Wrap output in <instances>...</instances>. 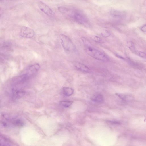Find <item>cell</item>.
Here are the masks:
<instances>
[{
	"instance_id": "6da1fadb",
	"label": "cell",
	"mask_w": 146,
	"mask_h": 146,
	"mask_svg": "<svg viewBox=\"0 0 146 146\" xmlns=\"http://www.w3.org/2000/svg\"><path fill=\"white\" fill-rule=\"evenodd\" d=\"M82 40L84 46L86 53L89 56L99 60L107 61L109 58L107 55L93 46L90 42L86 38L82 37Z\"/></svg>"
},
{
	"instance_id": "7a4b0ae2",
	"label": "cell",
	"mask_w": 146,
	"mask_h": 146,
	"mask_svg": "<svg viewBox=\"0 0 146 146\" xmlns=\"http://www.w3.org/2000/svg\"><path fill=\"white\" fill-rule=\"evenodd\" d=\"M59 37L61 44L66 51L72 53L76 51V45L68 36L63 34H60Z\"/></svg>"
},
{
	"instance_id": "3957f363",
	"label": "cell",
	"mask_w": 146,
	"mask_h": 146,
	"mask_svg": "<svg viewBox=\"0 0 146 146\" xmlns=\"http://www.w3.org/2000/svg\"><path fill=\"white\" fill-rule=\"evenodd\" d=\"M66 15L70 17L76 22L82 24L87 23L88 20L86 16L82 12L69 9Z\"/></svg>"
},
{
	"instance_id": "277c9868",
	"label": "cell",
	"mask_w": 146,
	"mask_h": 146,
	"mask_svg": "<svg viewBox=\"0 0 146 146\" xmlns=\"http://www.w3.org/2000/svg\"><path fill=\"white\" fill-rule=\"evenodd\" d=\"M38 7L40 10L48 16L53 17L55 15L51 9L46 4L42 1L38 3Z\"/></svg>"
},
{
	"instance_id": "5b68a950",
	"label": "cell",
	"mask_w": 146,
	"mask_h": 146,
	"mask_svg": "<svg viewBox=\"0 0 146 146\" xmlns=\"http://www.w3.org/2000/svg\"><path fill=\"white\" fill-rule=\"evenodd\" d=\"M20 35L21 36L24 38H32L35 35V32L31 28L23 27L20 30Z\"/></svg>"
},
{
	"instance_id": "8992f818",
	"label": "cell",
	"mask_w": 146,
	"mask_h": 146,
	"mask_svg": "<svg viewBox=\"0 0 146 146\" xmlns=\"http://www.w3.org/2000/svg\"><path fill=\"white\" fill-rule=\"evenodd\" d=\"M74 66L78 69L82 71L87 72H89L91 71L90 69L88 66L82 63H76Z\"/></svg>"
},
{
	"instance_id": "52a82bcc",
	"label": "cell",
	"mask_w": 146,
	"mask_h": 146,
	"mask_svg": "<svg viewBox=\"0 0 146 146\" xmlns=\"http://www.w3.org/2000/svg\"><path fill=\"white\" fill-rule=\"evenodd\" d=\"M40 66L39 64L37 63L32 65L29 68L30 73L32 74H34L37 72L39 70Z\"/></svg>"
},
{
	"instance_id": "ba28073f",
	"label": "cell",
	"mask_w": 146,
	"mask_h": 146,
	"mask_svg": "<svg viewBox=\"0 0 146 146\" xmlns=\"http://www.w3.org/2000/svg\"><path fill=\"white\" fill-rule=\"evenodd\" d=\"M92 100L96 103H101L103 101V96L100 94H97L95 95L93 97Z\"/></svg>"
},
{
	"instance_id": "9c48e42d",
	"label": "cell",
	"mask_w": 146,
	"mask_h": 146,
	"mask_svg": "<svg viewBox=\"0 0 146 146\" xmlns=\"http://www.w3.org/2000/svg\"><path fill=\"white\" fill-rule=\"evenodd\" d=\"M63 93L66 96H71L74 92V90L68 87H64L63 89Z\"/></svg>"
},
{
	"instance_id": "30bf717a",
	"label": "cell",
	"mask_w": 146,
	"mask_h": 146,
	"mask_svg": "<svg viewBox=\"0 0 146 146\" xmlns=\"http://www.w3.org/2000/svg\"><path fill=\"white\" fill-rule=\"evenodd\" d=\"M110 13L112 16L117 17H121L123 14L122 12L114 9L112 10Z\"/></svg>"
},
{
	"instance_id": "8fae6325",
	"label": "cell",
	"mask_w": 146,
	"mask_h": 146,
	"mask_svg": "<svg viewBox=\"0 0 146 146\" xmlns=\"http://www.w3.org/2000/svg\"><path fill=\"white\" fill-rule=\"evenodd\" d=\"M127 45L128 48L134 53H135L136 50L135 49L134 45L133 43L131 41H128L127 42Z\"/></svg>"
},
{
	"instance_id": "7c38bea8",
	"label": "cell",
	"mask_w": 146,
	"mask_h": 146,
	"mask_svg": "<svg viewBox=\"0 0 146 146\" xmlns=\"http://www.w3.org/2000/svg\"><path fill=\"white\" fill-rule=\"evenodd\" d=\"M73 103V101H62L60 102V104L63 107L67 108L70 106Z\"/></svg>"
},
{
	"instance_id": "4fadbf2b",
	"label": "cell",
	"mask_w": 146,
	"mask_h": 146,
	"mask_svg": "<svg viewBox=\"0 0 146 146\" xmlns=\"http://www.w3.org/2000/svg\"><path fill=\"white\" fill-rule=\"evenodd\" d=\"M117 95L121 99L125 101L128 100L130 99V98H131L132 97L129 95L124 94H117Z\"/></svg>"
},
{
	"instance_id": "5bb4252c",
	"label": "cell",
	"mask_w": 146,
	"mask_h": 146,
	"mask_svg": "<svg viewBox=\"0 0 146 146\" xmlns=\"http://www.w3.org/2000/svg\"><path fill=\"white\" fill-rule=\"evenodd\" d=\"M91 38L93 41L96 42L101 43L102 42V40L101 39L97 36H91Z\"/></svg>"
},
{
	"instance_id": "9a60e30c",
	"label": "cell",
	"mask_w": 146,
	"mask_h": 146,
	"mask_svg": "<svg viewBox=\"0 0 146 146\" xmlns=\"http://www.w3.org/2000/svg\"><path fill=\"white\" fill-rule=\"evenodd\" d=\"M101 35L104 37H107L110 36L111 34L110 32L107 30L104 31L101 34Z\"/></svg>"
},
{
	"instance_id": "2e32d148",
	"label": "cell",
	"mask_w": 146,
	"mask_h": 146,
	"mask_svg": "<svg viewBox=\"0 0 146 146\" xmlns=\"http://www.w3.org/2000/svg\"><path fill=\"white\" fill-rule=\"evenodd\" d=\"M135 53L141 57L143 58H146V55L145 53L143 52L136 50Z\"/></svg>"
},
{
	"instance_id": "e0dca14e",
	"label": "cell",
	"mask_w": 146,
	"mask_h": 146,
	"mask_svg": "<svg viewBox=\"0 0 146 146\" xmlns=\"http://www.w3.org/2000/svg\"><path fill=\"white\" fill-rule=\"evenodd\" d=\"M141 31H142L143 32H145L146 31V25H145L143 26L141 28Z\"/></svg>"
},
{
	"instance_id": "ac0fdd59",
	"label": "cell",
	"mask_w": 146,
	"mask_h": 146,
	"mask_svg": "<svg viewBox=\"0 0 146 146\" xmlns=\"http://www.w3.org/2000/svg\"><path fill=\"white\" fill-rule=\"evenodd\" d=\"M0 146H7L5 144L0 142Z\"/></svg>"
}]
</instances>
